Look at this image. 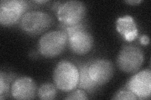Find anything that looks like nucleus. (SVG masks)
<instances>
[{
	"label": "nucleus",
	"instance_id": "nucleus-1",
	"mask_svg": "<svg viewBox=\"0 0 151 100\" xmlns=\"http://www.w3.org/2000/svg\"><path fill=\"white\" fill-rule=\"evenodd\" d=\"M79 77L78 66L68 60L59 62L53 72L54 83L63 92H70L77 88Z\"/></svg>",
	"mask_w": 151,
	"mask_h": 100
},
{
	"label": "nucleus",
	"instance_id": "nucleus-2",
	"mask_svg": "<svg viewBox=\"0 0 151 100\" xmlns=\"http://www.w3.org/2000/svg\"><path fill=\"white\" fill-rule=\"evenodd\" d=\"M68 42V36L64 31H49L40 37L38 50L45 58H54L63 53Z\"/></svg>",
	"mask_w": 151,
	"mask_h": 100
},
{
	"label": "nucleus",
	"instance_id": "nucleus-3",
	"mask_svg": "<svg viewBox=\"0 0 151 100\" xmlns=\"http://www.w3.org/2000/svg\"><path fill=\"white\" fill-rule=\"evenodd\" d=\"M144 62V54L140 48L134 45H124L116 58L119 68L126 73H136Z\"/></svg>",
	"mask_w": 151,
	"mask_h": 100
},
{
	"label": "nucleus",
	"instance_id": "nucleus-4",
	"mask_svg": "<svg viewBox=\"0 0 151 100\" xmlns=\"http://www.w3.org/2000/svg\"><path fill=\"white\" fill-rule=\"evenodd\" d=\"M53 23L52 18L48 13L40 11L27 12L20 20L23 31L30 35H38L49 29Z\"/></svg>",
	"mask_w": 151,
	"mask_h": 100
},
{
	"label": "nucleus",
	"instance_id": "nucleus-5",
	"mask_svg": "<svg viewBox=\"0 0 151 100\" xmlns=\"http://www.w3.org/2000/svg\"><path fill=\"white\" fill-rule=\"evenodd\" d=\"M86 7L80 1H68L57 9L59 21L64 26H73L81 23L86 16Z\"/></svg>",
	"mask_w": 151,
	"mask_h": 100
},
{
	"label": "nucleus",
	"instance_id": "nucleus-6",
	"mask_svg": "<svg viewBox=\"0 0 151 100\" xmlns=\"http://www.w3.org/2000/svg\"><path fill=\"white\" fill-rule=\"evenodd\" d=\"M28 4L23 0H3L0 3V23L12 26L21 20L27 13Z\"/></svg>",
	"mask_w": 151,
	"mask_h": 100
},
{
	"label": "nucleus",
	"instance_id": "nucleus-7",
	"mask_svg": "<svg viewBox=\"0 0 151 100\" xmlns=\"http://www.w3.org/2000/svg\"><path fill=\"white\" fill-rule=\"evenodd\" d=\"M126 87L139 99L149 98L151 93L150 70H144L135 73L127 83Z\"/></svg>",
	"mask_w": 151,
	"mask_h": 100
},
{
	"label": "nucleus",
	"instance_id": "nucleus-8",
	"mask_svg": "<svg viewBox=\"0 0 151 100\" xmlns=\"http://www.w3.org/2000/svg\"><path fill=\"white\" fill-rule=\"evenodd\" d=\"M113 73L114 68L110 61L99 58L89 61L88 74L98 87L109 82L113 77Z\"/></svg>",
	"mask_w": 151,
	"mask_h": 100
},
{
	"label": "nucleus",
	"instance_id": "nucleus-9",
	"mask_svg": "<svg viewBox=\"0 0 151 100\" xmlns=\"http://www.w3.org/2000/svg\"><path fill=\"white\" fill-rule=\"evenodd\" d=\"M68 44L74 53L83 55L91 50L94 39L90 33L86 30H83L69 36Z\"/></svg>",
	"mask_w": 151,
	"mask_h": 100
},
{
	"label": "nucleus",
	"instance_id": "nucleus-10",
	"mask_svg": "<svg viewBox=\"0 0 151 100\" xmlns=\"http://www.w3.org/2000/svg\"><path fill=\"white\" fill-rule=\"evenodd\" d=\"M37 86L30 77H20L14 81L11 87L12 96L16 99H32L35 97Z\"/></svg>",
	"mask_w": 151,
	"mask_h": 100
},
{
	"label": "nucleus",
	"instance_id": "nucleus-11",
	"mask_svg": "<svg viewBox=\"0 0 151 100\" xmlns=\"http://www.w3.org/2000/svg\"><path fill=\"white\" fill-rule=\"evenodd\" d=\"M116 30L129 42L134 41L138 36V29L134 18L130 16H125L117 19Z\"/></svg>",
	"mask_w": 151,
	"mask_h": 100
},
{
	"label": "nucleus",
	"instance_id": "nucleus-12",
	"mask_svg": "<svg viewBox=\"0 0 151 100\" xmlns=\"http://www.w3.org/2000/svg\"><path fill=\"white\" fill-rule=\"evenodd\" d=\"M89 63V62H87V63H81L78 65L79 77L77 87L89 93H91L95 91L99 87L91 79L88 74Z\"/></svg>",
	"mask_w": 151,
	"mask_h": 100
},
{
	"label": "nucleus",
	"instance_id": "nucleus-13",
	"mask_svg": "<svg viewBox=\"0 0 151 100\" xmlns=\"http://www.w3.org/2000/svg\"><path fill=\"white\" fill-rule=\"evenodd\" d=\"M55 84L52 83H44L38 90L37 95L40 99L51 100L54 99L58 94V89Z\"/></svg>",
	"mask_w": 151,
	"mask_h": 100
},
{
	"label": "nucleus",
	"instance_id": "nucleus-14",
	"mask_svg": "<svg viewBox=\"0 0 151 100\" xmlns=\"http://www.w3.org/2000/svg\"><path fill=\"white\" fill-rule=\"evenodd\" d=\"M61 28H62V30L66 33V35H68V37L74 34L75 33H77L78 31L83 30H86V25L82 22L78 24V25H75L73 26L62 25L61 26Z\"/></svg>",
	"mask_w": 151,
	"mask_h": 100
},
{
	"label": "nucleus",
	"instance_id": "nucleus-15",
	"mask_svg": "<svg viewBox=\"0 0 151 100\" xmlns=\"http://www.w3.org/2000/svg\"><path fill=\"white\" fill-rule=\"evenodd\" d=\"M9 77H7L5 73H0V96H3V94H6L9 91Z\"/></svg>",
	"mask_w": 151,
	"mask_h": 100
},
{
	"label": "nucleus",
	"instance_id": "nucleus-16",
	"mask_svg": "<svg viewBox=\"0 0 151 100\" xmlns=\"http://www.w3.org/2000/svg\"><path fill=\"white\" fill-rule=\"evenodd\" d=\"M65 99L68 100H85L88 99V96L86 91L81 89L70 91V93Z\"/></svg>",
	"mask_w": 151,
	"mask_h": 100
},
{
	"label": "nucleus",
	"instance_id": "nucleus-17",
	"mask_svg": "<svg viewBox=\"0 0 151 100\" xmlns=\"http://www.w3.org/2000/svg\"><path fill=\"white\" fill-rule=\"evenodd\" d=\"M113 99H129V100H136L138 99L135 95L130 91V90H120L118 91L113 98Z\"/></svg>",
	"mask_w": 151,
	"mask_h": 100
},
{
	"label": "nucleus",
	"instance_id": "nucleus-18",
	"mask_svg": "<svg viewBox=\"0 0 151 100\" xmlns=\"http://www.w3.org/2000/svg\"><path fill=\"white\" fill-rule=\"evenodd\" d=\"M150 39L149 37L147 35H143L140 37V43L142 45H147L149 43Z\"/></svg>",
	"mask_w": 151,
	"mask_h": 100
},
{
	"label": "nucleus",
	"instance_id": "nucleus-19",
	"mask_svg": "<svg viewBox=\"0 0 151 100\" xmlns=\"http://www.w3.org/2000/svg\"><path fill=\"white\" fill-rule=\"evenodd\" d=\"M142 1V0H129V1H125V3L131 4V5H137V4H138Z\"/></svg>",
	"mask_w": 151,
	"mask_h": 100
},
{
	"label": "nucleus",
	"instance_id": "nucleus-20",
	"mask_svg": "<svg viewBox=\"0 0 151 100\" xmlns=\"http://www.w3.org/2000/svg\"><path fill=\"white\" fill-rule=\"evenodd\" d=\"M35 2L37 3H44L48 2V1H45V0H40V1H35Z\"/></svg>",
	"mask_w": 151,
	"mask_h": 100
}]
</instances>
